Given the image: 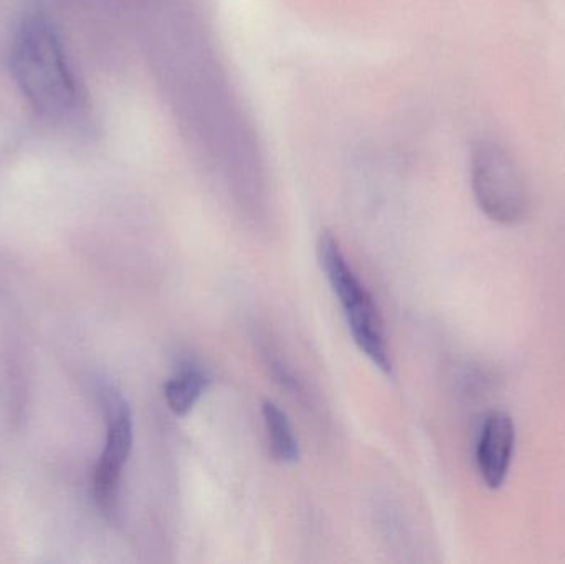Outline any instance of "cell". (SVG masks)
<instances>
[{"instance_id":"obj_3","label":"cell","mask_w":565,"mask_h":564,"mask_svg":"<svg viewBox=\"0 0 565 564\" xmlns=\"http://www.w3.org/2000/svg\"><path fill=\"white\" fill-rule=\"evenodd\" d=\"M471 189L491 221L516 225L526 217V184L510 152L493 141L478 142L471 155Z\"/></svg>"},{"instance_id":"obj_1","label":"cell","mask_w":565,"mask_h":564,"mask_svg":"<svg viewBox=\"0 0 565 564\" xmlns=\"http://www.w3.org/2000/svg\"><path fill=\"white\" fill-rule=\"evenodd\" d=\"M12 70L39 111L63 115L75 103V83L55 29L43 17L23 20L12 50Z\"/></svg>"},{"instance_id":"obj_2","label":"cell","mask_w":565,"mask_h":564,"mask_svg":"<svg viewBox=\"0 0 565 564\" xmlns=\"http://www.w3.org/2000/svg\"><path fill=\"white\" fill-rule=\"evenodd\" d=\"M318 258L331 290L344 311L354 343L382 373H391V353L377 305L361 278L352 270L338 238L331 232H322L319 237Z\"/></svg>"},{"instance_id":"obj_4","label":"cell","mask_w":565,"mask_h":564,"mask_svg":"<svg viewBox=\"0 0 565 564\" xmlns=\"http://www.w3.org/2000/svg\"><path fill=\"white\" fill-rule=\"evenodd\" d=\"M106 423L105 449L96 464L93 492L105 512L115 510L122 470L132 449V414L128 401L111 384L98 387Z\"/></svg>"},{"instance_id":"obj_7","label":"cell","mask_w":565,"mask_h":564,"mask_svg":"<svg viewBox=\"0 0 565 564\" xmlns=\"http://www.w3.org/2000/svg\"><path fill=\"white\" fill-rule=\"evenodd\" d=\"M211 386V377L198 366H184L164 384V397L175 416L184 417L194 409Z\"/></svg>"},{"instance_id":"obj_6","label":"cell","mask_w":565,"mask_h":564,"mask_svg":"<svg viewBox=\"0 0 565 564\" xmlns=\"http://www.w3.org/2000/svg\"><path fill=\"white\" fill-rule=\"evenodd\" d=\"M262 416L268 434L271 457L282 466H292L298 462L301 449L285 411L274 401L265 400L262 404Z\"/></svg>"},{"instance_id":"obj_5","label":"cell","mask_w":565,"mask_h":564,"mask_svg":"<svg viewBox=\"0 0 565 564\" xmlns=\"http://www.w3.org/2000/svg\"><path fill=\"white\" fill-rule=\"evenodd\" d=\"M516 427L503 411L488 414L477 443V466L488 489H501L510 476Z\"/></svg>"}]
</instances>
